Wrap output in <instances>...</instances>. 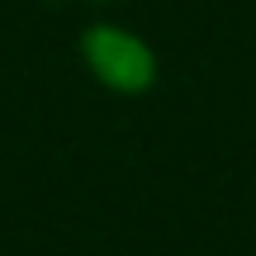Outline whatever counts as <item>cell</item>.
I'll return each mask as SVG.
<instances>
[{
  "mask_svg": "<svg viewBox=\"0 0 256 256\" xmlns=\"http://www.w3.org/2000/svg\"><path fill=\"white\" fill-rule=\"evenodd\" d=\"M81 57L90 66V76L100 86L119 95H142L147 86L156 81V57L152 48L142 43L138 34L128 28H114V24H95L81 34Z\"/></svg>",
  "mask_w": 256,
  "mask_h": 256,
  "instance_id": "cell-1",
  "label": "cell"
}]
</instances>
